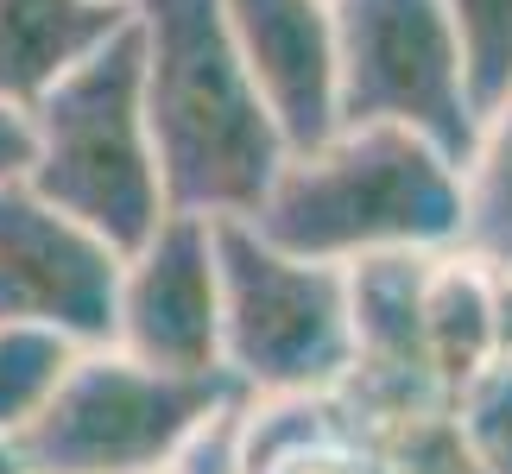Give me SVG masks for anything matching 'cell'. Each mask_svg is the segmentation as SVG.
<instances>
[{
  "mask_svg": "<svg viewBox=\"0 0 512 474\" xmlns=\"http://www.w3.org/2000/svg\"><path fill=\"white\" fill-rule=\"evenodd\" d=\"M121 7H133V0H121Z\"/></svg>",
  "mask_w": 512,
  "mask_h": 474,
  "instance_id": "obj_21",
  "label": "cell"
},
{
  "mask_svg": "<svg viewBox=\"0 0 512 474\" xmlns=\"http://www.w3.org/2000/svg\"><path fill=\"white\" fill-rule=\"evenodd\" d=\"M26 165H32V114L0 102V184L26 177Z\"/></svg>",
  "mask_w": 512,
  "mask_h": 474,
  "instance_id": "obj_18",
  "label": "cell"
},
{
  "mask_svg": "<svg viewBox=\"0 0 512 474\" xmlns=\"http://www.w3.org/2000/svg\"><path fill=\"white\" fill-rule=\"evenodd\" d=\"M462 253L512 272V95L481 121L462 158Z\"/></svg>",
  "mask_w": 512,
  "mask_h": 474,
  "instance_id": "obj_13",
  "label": "cell"
},
{
  "mask_svg": "<svg viewBox=\"0 0 512 474\" xmlns=\"http://www.w3.org/2000/svg\"><path fill=\"white\" fill-rule=\"evenodd\" d=\"M26 114H32L26 177L57 209L108 234L121 253L140 247L171 215L159 140H152V114H146V83H140L133 13L108 45H95L76 70L57 76Z\"/></svg>",
  "mask_w": 512,
  "mask_h": 474,
  "instance_id": "obj_3",
  "label": "cell"
},
{
  "mask_svg": "<svg viewBox=\"0 0 512 474\" xmlns=\"http://www.w3.org/2000/svg\"><path fill=\"white\" fill-rule=\"evenodd\" d=\"M241 474H386L342 392H266L234 418Z\"/></svg>",
  "mask_w": 512,
  "mask_h": 474,
  "instance_id": "obj_10",
  "label": "cell"
},
{
  "mask_svg": "<svg viewBox=\"0 0 512 474\" xmlns=\"http://www.w3.org/2000/svg\"><path fill=\"white\" fill-rule=\"evenodd\" d=\"M114 348L177 373L222 367V253L215 215L171 209L140 247L121 253L114 291Z\"/></svg>",
  "mask_w": 512,
  "mask_h": 474,
  "instance_id": "obj_8",
  "label": "cell"
},
{
  "mask_svg": "<svg viewBox=\"0 0 512 474\" xmlns=\"http://www.w3.org/2000/svg\"><path fill=\"white\" fill-rule=\"evenodd\" d=\"M462 443L481 456L487 474H512V361H494L449 399Z\"/></svg>",
  "mask_w": 512,
  "mask_h": 474,
  "instance_id": "obj_16",
  "label": "cell"
},
{
  "mask_svg": "<svg viewBox=\"0 0 512 474\" xmlns=\"http://www.w3.org/2000/svg\"><path fill=\"white\" fill-rule=\"evenodd\" d=\"M241 399L228 373H177L89 342L19 430V456L26 474H171Z\"/></svg>",
  "mask_w": 512,
  "mask_h": 474,
  "instance_id": "obj_4",
  "label": "cell"
},
{
  "mask_svg": "<svg viewBox=\"0 0 512 474\" xmlns=\"http://www.w3.org/2000/svg\"><path fill=\"white\" fill-rule=\"evenodd\" d=\"M121 0H0V102L32 108L64 70L127 26Z\"/></svg>",
  "mask_w": 512,
  "mask_h": 474,
  "instance_id": "obj_11",
  "label": "cell"
},
{
  "mask_svg": "<svg viewBox=\"0 0 512 474\" xmlns=\"http://www.w3.org/2000/svg\"><path fill=\"white\" fill-rule=\"evenodd\" d=\"M449 26H456L468 89H475L481 121L512 95V0H443Z\"/></svg>",
  "mask_w": 512,
  "mask_h": 474,
  "instance_id": "obj_15",
  "label": "cell"
},
{
  "mask_svg": "<svg viewBox=\"0 0 512 474\" xmlns=\"http://www.w3.org/2000/svg\"><path fill=\"white\" fill-rule=\"evenodd\" d=\"M424 342H430V367H437L449 399H456L481 367L500 361L494 266H481L475 253H462V247L430 253V266H424Z\"/></svg>",
  "mask_w": 512,
  "mask_h": 474,
  "instance_id": "obj_12",
  "label": "cell"
},
{
  "mask_svg": "<svg viewBox=\"0 0 512 474\" xmlns=\"http://www.w3.org/2000/svg\"><path fill=\"white\" fill-rule=\"evenodd\" d=\"M140 83L159 140L165 203L190 215H253L291 140L215 0H133Z\"/></svg>",
  "mask_w": 512,
  "mask_h": 474,
  "instance_id": "obj_1",
  "label": "cell"
},
{
  "mask_svg": "<svg viewBox=\"0 0 512 474\" xmlns=\"http://www.w3.org/2000/svg\"><path fill=\"white\" fill-rule=\"evenodd\" d=\"M500 291V361H512V272H494Z\"/></svg>",
  "mask_w": 512,
  "mask_h": 474,
  "instance_id": "obj_19",
  "label": "cell"
},
{
  "mask_svg": "<svg viewBox=\"0 0 512 474\" xmlns=\"http://www.w3.org/2000/svg\"><path fill=\"white\" fill-rule=\"evenodd\" d=\"M76 348L83 342H70V335H57V329L0 323V430H7V437H19V430L45 411V399L76 361Z\"/></svg>",
  "mask_w": 512,
  "mask_h": 474,
  "instance_id": "obj_14",
  "label": "cell"
},
{
  "mask_svg": "<svg viewBox=\"0 0 512 474\" xmlns=\"http://www.w3.org/2000/svg\"><path fill=\"white\" fill-rule=\"evenodd\" d=\"M228 38L260 76L285 140L310 146L342 127L336 102V0H215Z\"/></svg>",
  "mask_w": 512,
  "mask_h": 474,
  "instance_id": "obj_9",
  "label": "cell"
},
{
  "mask_svg": "<svg viewBox=\"0 0 512 474\" xmlns=\"http://www.w3.org/2000/svg\"><path fill=\"white\" fill-rule=\"evenodd\" d=\"M336 102L342 121L411 127L456 158L481 133L443 0H336Z\"/></svg>",
  "mask_w": 512,
  "mask_h": 474,
  "instance_id": "obj_6",
  "label": "cell"
},
{
  "mask_svg": "<svg viewBox=\"0 0 512 474\" xmlns=\"http://www.w3.org/2000/svg\"><path fill=\"white\" fill-rule=\"evenodd\" d=\"M0 474H26V456H19V437L0 430Z\"/></svg>",
  "mask_w": 512,
  "mask_h": 474,
  "instance_id": "obj_20",
  "label": "cell"
},
{
  "mask_svg": "<svg viewBox=\"0 0 512 474\" xmlns=\"http://www.w3.org/2000/svg\"><path fill=\"white\" fill-rule=\"evenodd\" d=\"M373 443H380V468L386 474H487L481 456L462 443L449 405L443 411H418V418L380 430Z\"/></svg>",
  "mask_w": 512,
  "mask_h": 474,
  "instance_id": "obj_17",
  "label": "cell"
},
{
  "mask_svg": "<svg viewBox=\"0 0 512 474\" xmlns=\"http://www.w3.org/2000/svg\"><path fill=\"white\" fill-rule=\"evenodd\" d=\"M222 253V367L247 399L342 392L354 373L348 266L279 247L247 215L215 222Z\"/></svg>",
  "mask_w": 512,
  "mask_h": 474,
  "instance_id": "obj_5",
  "label": "cell"
},
{
  "mask_svg": "<svg viewBox=\"0 0 512 474\" xmlns=\"http://www.w3.org/2000/svg\"><path fill=\"white\" fill-rule=\"evenodd\" d=\"M121 247L70 209H57L32 177L0 184V323H38L70 342H114Z\"/></svg>",
  "mask_w": 512,
  "mask_h": 474,
  "instance_id": "obj_7",
  "label": "cell"
},
{
  "mask_svg": "<svg viewBox=\"0 0 512 474\" xmlns=\"http://www.w3.org/2000/svg\"><path fill=\"white\" fill-rule=\"evenodd\" d=\"M247 222L291 253L336 266L443 253L462 241V158L411 127L342 121L323 140L291 146Z\"/></svg>",
  "mask_w": 512,
  "mask_h": 474,
  "instance_id": "obj_2",
  "label": "cell"
}]
</instances>
